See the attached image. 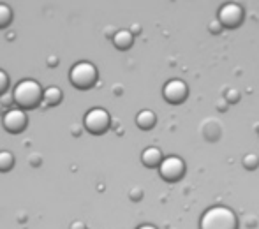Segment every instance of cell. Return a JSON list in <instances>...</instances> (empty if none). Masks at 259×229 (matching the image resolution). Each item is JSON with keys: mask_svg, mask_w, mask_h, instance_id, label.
I'll list each match as a JSON object with an SVG mask.
<instances>
[{"mask_svg": "<svg viewBox=\"0 0 259 229\" xmlns=\"http://www.w3.org/2000/svg\"><path fill=\"white\" fill-rule=\"evenodd\" d=\"M111 39H113V44H115L118 50H127L133 46L134 34L131 30H116Z\"/></svg>", "mask_w": 259, "mask_h": 229, "instance_id": "10", "label": "cell"}, {"mask_svg": "<svg viewBox=\"0 0 259 229\" xmlns=\"http://www.w3.org/2000/svg\"><path fill=\"white\" fill-rule=\"evenodd\" d=\"M226 99H228L229 103H236V101L240 99V94L236 92V90H229L228 96H226Z\"/></svg>", "mask_w": 259, "mask_h": 229, "instance_id": "18", "label": "cell"}, {"mask_svg": "<svg viewBox=\"0 0 259 229\" xmlns=\"http://www.w3.org/2000/svg\"><path fill=\"white\" fill-rule=\"evenodd\" d=\"M221 21H211V25H210V30L211 32H219L221 30Z\"/></svg>", "mask_w": 259, "mask_h": 229, "instance_id": "20", "label": "cell"}, {"mask_svg": "<svg viewBox=\"0 0 259 229\" xmlns=\"http://www.w3.org/2000/svg\"><path fill=\"white\" fill-rule=\"evenodd\" d=\"M7 88H9V76L4 69H0V97L7 92Z\"/></svg>", "mask_w": 259, "mask_h": 229, "instance_id": "16", "label": "cell"}, {"mask_svg": "<svg viewBox=\"0 0 259 229\" xmlns=\"http://www.w3.org/2000/svg\"><path fill=\"white\" fill-rule=\"evenodd\" d=\"M62 99H64V94H62V90L58 88V86H48V88H45V96H42V104L45 106H58V104L62 103Z\"/></svg>", "mask_w": 259, "mask_h": 229, "instance_id": "11", "label": "cell"}, {"mask_svg": "<svg viewBox=\"0 0 259 229\" xmlns=\"http://www.w3.org/2000/svg\"><path fill=\"white\" fill-rule=\"evenodd\" d=\"M185 164L180 157L177 155H169V157H164L162 162L159 166V174L166 181H177L184 176Z\"/></svg>", "mask_w": 259, "mask_h": 229, "instance_id": "6", "label": "cell"}, {"mask_svg": "<svg viewBox=\"0 0 259 229\" xmlns=\"http://www.w3.org/2000/svg\"><path fill=\"white\" fill-rule=\"evenodd\" d=\"M131 199H133V201H140L141 198H143V191H141L140 187H134L133 191H131Z\"/></svg>", "mask_w": 259, "mask_h": 229, "instance_id": "17", "label": "cell"}, {"mask_svg": "<svg viewBox=\"0 0 259 229\" xmlns=\"http://www.w3.org/2000/svg\"><path fill=\"white\" fill-rule=\"evenodd\" d=\"M138 229H157L155 226H152V224H143V226H140Z\"/></svg>", "mask_w": 259, "mask_h": 229, "instance_id": "22", "label": "cell"}, {"mask_svg": "<svg viewBox=\"0 0 259 229\" xmlns=\"http://www.w3.org/2000/svg\"><path fill=\"white\" fill-rule=\"evenodd\" d=\"M13 21V9L7 4L0 2V28H6Z\"/></svg>", "mask_w": 259, "mask_h": 229, "instance_id": "14", "label": "cell"}, {"mask_svg": "<svg viewBox=\"0 0 259 229\" xmlns=\"http://www.w3.org/2000/svg\"><path fill=\"white\" fill-rule=\"evenodd\" d=\"M157 122V116L152 110H141L140 113L136 115V125L143 130H148L155 125Z\"/></svg>", "mask_w": 259, "mask_h": 229, "instance_id": "12", "label": "cell"}, {"mask_svg": "<svg viewBox=\"0 0 259 229\" xmlns=\"http://www.w3.org/2000/svg\"><path fill=\"white\" fill-rule=\"evenodd\" d=\"M97 78H99V72H97V67L92 62H78L69 71V81L78 90L92 88L97 83Z\"/></svg>", "mask_w": 259, "mask_h": 229, "instance_id": "3", "label": "cell"}, {"mask_svg": "<svg viewBox=\"0 0 259 229\" xmlns=\"http://www.w3.org/2000/svg\"><path fill=\"white\" fill-rule=\"evenodd\" d=\"M69 229H87V226L81 222V220H76V222L71 224V227H69Z\"/></svg>", "mask_w": 259, "mask_h": 229, "instance_id": "19", "label": "cell"}, {"mask_svg": "<svg viewBox=\"0 0 259 229\" xmlns=\"http://www.w3.org/2000/svg\"><path fill=\"white\" fill-rule=\"evenodd\" d=\"M109 123H111V116L104 108H92L87 111L83 118V127L90 134H104L109 129Z\"/></svg>", "mask_w": 259, "mask_h": 229, "instance_id": "4", "label": "cell"}, {"mask_svg": "<svg viewBox=\"0 0 259 229\" xmlns=\"http://www.w3.org/2000/svg\"><path fill=\"white\" fill-rule=\"evenodd\" d=\"M199 229H238L236 213L228 206H211L199 219Z\"/></svg>", "mask_w": 259, "mask_h": 229, "instance_id": "2", "label": "cell"}, {"mask_svg": "<svg viewBox=\"0 0 259 229\" xmlns=\"http://www.w3.org/2000/svg\"><path fill=\"white\" fill-rule=\"evenodd\" d=\"M243 9L235 2H228L219 9V21L226 27H235L242 21Z\"/></svg>", "mask_w": 259, "mask_h": 229, "instance_id": "8", "label": "cell"}, {"mask_svg": "<svg viewBox=\"0 0 259 229\" xmlns=\"http://www.w3.org/2000/svg\"><path fill=\"white\" fill-rule=\"evenodd\" d=\"M48 62H50V67H57V62H58V60H57L55 57H53V58L50 57V58H48Z\"/></svg>", "mask_w": 259, "mask_h": 229, "instance_id": "21", "label": "cell"}, {"mask_svg": "<svg viewBox=\"0 0 259 229\" xmlns=\"http://www.w3.org/2000/svg\"><path fill=\"white\" fill-rule=\"evenodd\" d=\"M42 96H45V90L39 85V81L35 79H21L13 90V99L14 104L21 110H34L39 104H42Z\"/></svg>", "mask_w": 259, "mask_h": 229, "instance_id": "1", "label": "cell"}, {"mask_svg": "<svg viewBox=\"0 0 259 229\" xmlns=\"http://www.w3.org/2000/svg\"><path fill=\"white\" fill-rule=\"evenodd\" d=\"M2 125H4V129L11 134L23 132L28 125L27 111L21 110V108H11V110H7L2 116Z\"/></svg>", "mask_w": 259, "mask_h": 229, "instance_id": "5", "label": "cell"}, {"mask_svg": "<svg viewBox=\"0 0 259 229\" xmlns=\"http://www.w3.org/2000/svg\"><path fill=\"white\" fill-rule=\"evenodd\" d=\"M162 159L164 157H162V154H160V150L155 147L145 148L143 154H141V162H143L147 168H159Z\"/></svg>", "mask_w": 259, "mask_h": 229, "instance_id": "9", "label": "cell"}, {"mask_svg": "<svg viewBox=\"0 0 259 229\" xmlns=\"http://www.w3.org/2000/svg\"><path fill=\"white\" fill-rule=\"evenodd\" d=\"M14 166V155L7 150H0V173H6L13 169Z\"/></svg>", "mask_w": 259, "mask_h": 229, "instance_id": "13", "label": "cell"}, {"mask_svg": "<svg viewBox=\"0 0 259 229\" xmlns=\"http://www.w3.org/2000/svg\"><path fill=\"white\" fill-rule=\"evenodd\" d=\"M162 96L167 103L178 104L187 97V85H185L182 79H169V81L164 85Z\"/></svg>", "mask_w": 259, "mask_h": 229, "instance_id": "7", "label": "cell"}, {"mask_svg": "<svg viewBox=\"0 0 259 229\" xmlns=\"http://www.w3.org/2000/svg\"><path fill=\"white\" fill-rule=\"evenodd\" d=\"M242 164L245 169H256L259 166V157L256 154H247V155H243Z\"/></svg>", "mask_w": 259, "mask_h": 229, "instance_id": "15", "label": "cell"}]
</instances>
